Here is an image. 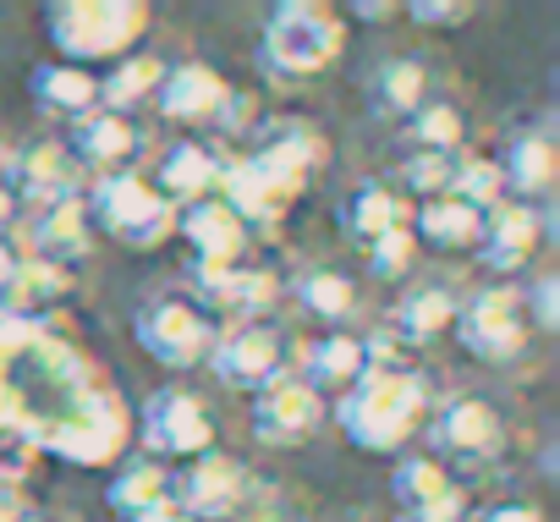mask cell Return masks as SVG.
<instances>
[{
	"label": "cell",
	"instance_id": "6da1fadb",
	"mask_svg": "<svg viewBox=\"0 0 560 522\" xmlns=\"http://www.w3.org/2000/svg\"><path fill=\"white\" fill-rule=\"evenodd\" d=\"M429 413H434V391L412 363L369 369L347 396L330 402V424L341 429V440L369 456H401L429 429Z\"/></svg>",
	"mask_w": 560,
	"mask_h": 522
},
{
	"label": "cell",
	"instance_id": "7a4b0ae2",
	"mask_svg": "<svg viewBox=\"0 0 560 522\" xmlns=\"http://www.w3.org/2000/svg\"><path fill=\"white\" fill-rule=\"evenodd\" d=\"M28 434H34L39 456H56L72 467H116L132 445V407L110 380H100V385L67 396L39 424H28Z\"/></svg>",
	"mask_w": 560,
	"mask_h": 522
},
{
	"label": "cell",
	"instance_id": "3957f363",
	"mask_svg": "<svg viewBox=\"0 0 560 522\" xmlns=\"http://www.w3.org/2000/svg\"><path fill=\"white\" fill-rule=\"evenodd\" d=\"M154 28L149 0H56L45 7V39L67 67H116Z\"/></svg>",
	"mask_w": 560,
	"mask_h": 522
},
{
	"label": "cell",
	"instance_id": "277c9868",
	"mask_svg": "<svg viewBox=\"0 0 560 522\" xmlns=\"http://www.w3.org/2000/svg\"><path fill=\"white\" fill-rule=\"evenodd\" d=\"M258 56L275 78H287V83L325 78L347 56L341 7H325V0H280V7H269V18L258 28Z\"/></svg>",
	"mask_w": 560,
	"mask_h": 522
},
{
	"label": "cell",
	"instance_id": "5b68a950",
	"mask_svg": "<svg viewBox=\"0 0 560 522\" xmlns=\"http://www.w3.org/2000/svg\"><path fill=\"white\" fill-rule=\"evenodd\" d=\"M89 220L100 242H121L132 253H154L176 236V204L149 182V171H127V176H105L83 187Z\"/></svg>",
	"mask_w": 560,
	"mask_h": 522
},
{
	"label": "cell",
	"instance_id": "8992f818",
	"mask_svg": "<svg viewBox=\"0 0 560 522\" xmlns=\"http://www.w3.org/2000/svg\"><path fill=\"white\" fill-rule=\"evenodd\" d=\"M132 440L154 462H192V456L214 451V407L198 385L165 380L132 413Z\"/></svg>",
	"mask_w": 560,
	"mask_h": 522
},
{
	"label": "cell",
	"instance_id": "52a82bcc",
	"mask_svg": "<svg viewBox=\"0 0 560 522\" xmlns=\"http://www.w3.org/2000/svg\"><path fill=\"white\" fill-rule=\"evenodd\" d=\"M214 336H220V325H214L187 292H160V298H149V303L132 314V341L143 347L149 363H160V369H171V374L203 369Z\"/></svg>",
	"mask_w": 560,
	"mask_h": 522
},
{
	"label": "cell",
	"instance_id": "ba28073f",
	"mask_svg": "<svg viewBox=\"0 0 560 522\" xmlns=\"http://www.w3.org/2000/svg\"><path fill=\"white\" fill-rule=\"evenodd\" d=\"M292 352H298V341H292L287 325H275V320H242V325H220V336H214L203 369H209L225 391L253 396V391H264L269 380L292 374Z\"/></svg>",
	"mask_w": 560,
	"mask_h": 522
},
{
	"label": "cell",
	"instance_id": "9c48e42d",
	"mask_svg": "<svg viewBox=\"0 0 560 522\" xmlns=\"http://www.w3.org/2000/svg\"><path fill=\"white\" fill-rule=\"evenodd\" d=\"M451 336L478 363H516L527 352V341H533V325H527V309H522V287L500 281V287L467 292L462 309H456Z\"/></svg>",
	"mask_w": 560,
	"mask_h": 522
},
{
	"label": "cell",
	"instance_id": "30bf717a",
	"mask_svg": "<svg viewBox=\"0 0 560 522\" xmlns=\"http://www.w3.org/2000/svg\"><path fill=\"white\" fill-rule=\"evenodd\" d=\"M192 281V303L220 325H242V320H269V309L280 303V292H287V281H280L264 258H231V265H192L187 270Z\"/></svg>",
	"mask_w": 560,
	"mask_h": 522
},
{
	"label": "cell",
	"instance_id": "8fae6325",
	"mask_svg": "<svg viewBox=\"0 0 560 522\" xmlns=\"http://www.w3.org/2000/svg\"><path fill=\"white\" fill-rule=\"evenodd\" d=\"M253 484H258V473L220 445L182 462V473H171V489H176V506L187 522H236Z\"/></svg>",
	"mask_w": 560,
	"mask_h": 522
},
{
	"label": "cell",
	"instance_id": "7c38bea8",
	"mask_svg": "<svg viewBox=\"0 0 560 522\" xmlns=\"http://www.w3.org/2000/svg\"><path fill=\"white\" fill-rule=\"evenodd\" d=\"M303 193H308V182H298L292 171H280V165H269V160H258V154H231L225 182H220V198L242 214V225H247L253 236L287 225V214L298 209Z\"/></svg>",
	"mask_w": 560,
	"mask_h": 522
},
{
	"label": "cell",
	"instance_id": "4fadbf2b",
	"mask_svg": "<svg viewBox=\"0 0 560 522\" xmlns=\"http://www.w3.org/2000/svg\"><path fill=\"white\" fill-rule=\"evenodd\" d=\"M67 154L78 160L83 182L127 176V171H143V160H149V127L127 111H89L72 121Z\"/></svg>",
	"mask_w": 560,
	"mask_h": 522
},
{
	"label": "cell",
	"instance_id": "5bb4252c",
	"mask_svg": "<svg viewBox=\"0 0 560 522\" xmlns=\"http://www.w3.org/2000/svg\"><path fill=\"white\" fill-rule=\"evenodd\" d=\"M423 434H429V445H434L440 462L445 456H456V462H494L505 451V440H511L505 413L489 396H472V391H456V396L434 402Z\"/></svg>",
	"mask_w": 560,
	"mask_h": 522
},
{
	"label": "cell",
	"instance_id": "9a60e30c",
	"mask_svg": "<svg viewBox=\"0 0 560 522\" xmlns=\"http://www.w3.org/2000/svg\"><path fill=\"white\" fill-rule=\"evenodd\" d=\"M390 500L401 506V517H418V522H467L472 517L467 484L434 451H401L396 456V467H390Z\"/></svg>",
	"mask_w": 560,
	"mask_h": 522
},
{
	"label": "cell",
	"instance_id": "2e32d148",
	"mask_svg": "<svg viewBox=\"0 0 560 522\" xmlns=\"http://www.w3.org/2000/svg\"><path fill=\"white\" fill-rule=\"evenodd\" d=\"M330 407L298 380V374H280L269 380L264 391H253V407H247V434L264 445V451H298L308 445L319 429H325Z\"/></svg>",
	"mask_w": 560,
	"mask_h": 522
},
{
	"label": "cell",
	"instance_id": "e0dca14e",
	"mask_svg": "<svg viewBox=\"0 0 560 522\" xmlns=\"http://www.w3.org/2000/svg\"><path fill=\"white\" fill-rule=\"evenodd\" d=\"M12 242H23V253L50 258V265H61L72 276L100 253V236H94V220H89L83 193L78 198H61V204H45V209H28Z\"/></svg>",
	"mask_w": 560,
	"mask_h": 522
},
{
	"label": "cell",
	"instance_id": "ac0fdd59",
	"mask_svg": "<svg viewBox=\"0 0 560 522\" xmlns=\"http://www.w3.org/2000/svg\"><path fill=\"white\" fill-rule=\"evenodd\" d=\"M0 182L18 193L23 214L28 209H45V204H61V198H78L89 187L61 138H39V143L12 149L7 160H0Z\"/></svg>",
	"mask_w": 560,
	"mask_h": 522
},
{
	"label": "cell",
	"instance_id": "d6986e66",
	"mask_svg": "<svg viewBox=\"0 0 560 522\" xmlns=\"http://www.w3.org/2000/svg\"><path fill=\"white\" fill-rule=\"evenodd\" d=\"M472 253H478V265L489 276H500V281H516L522 270H533V258L544 253V214H538V204L505 198L500 209H489Z\"/></svg>",
	"mask_w": 560,
	"mask_h": 522
},
{
	"label": "cell",
	"instance_id": "ffe728a7",
	"mask_svg": "<svg viewBox=\"0 0 560 522\" xmlns=\"http://www.w3.org/2000/svg\"><path fill=\"white\" fill-rule=\"evenodd\" d=\"M292 374L330 407L336 396H347L363 374H369V347L363 330H319L308 341H298L292 352Z\"/></svg>",
	"mask_w": 560,
	"mask_h": 522
},
{
	"label": "cell",
	"instance_id": "44dd1931",
	"mask_svg": "<svg viewBox=\"0 0 560 522\" xmlns=\"http://www.w3.org/2000/svg\"><path fill=\"white\" fill-rule=\"evenodd\" d=\"M105 506L121 522H182L176 489H171V467L154 456H121L110 484H105Z\"/></svg>",
	"mask_w": 560,
	"mask_h": 522
},
{
	"label": "cell",
	"instance_id": "7402d4cb",
	"mask_svg": "<svg viewBox=\"0 0 560 522\" xmlns=\"http://www.w3.org/2000/svg\"><path fill=\"white\" fill-rule=\"evenodd\" d=\"M72 292H78V276L72 270L50 265V258L23 253L18 258V276L7 281V292H0V314L23 320V325H61V309L72 303Z\"/></svg>",
	"mask_w": 560,
	"mask_h": 522
},
{
	"label": "cell",
	"instance_id": "603a6c76",
	"mask_svg": "<svg viewBox=\"0 0 560 522\" xmlns=\"http://www.w3.org/2000/svg\"><path fill=\"white\" fill-rule=\"evenodd\" d=\"M176 236L192 247V265H231V258L253 253V231L242 225V214L220 193H209L198 204H182L176 209Z\"/></svg>",
	"mask_w": 560,
	"mask_h": 522
},
{
	"label": "cell",
	"instance_id": "cb8c5ba5",
	"mask_svg": "<svg viewBox=\"0 0 560 522\" xmlns=\"http://www.w3.org/2000/svg\"><path fill=\"white\" fill-rule=\"evenodd\" d=\"M225 89H231V78L220 67H209V61H176V67H165V78L154 89V111L171 127H209L214 111H220V100H225Z\"/></svg>",
	"mask_w": 560,
	"mask_h": 522
},
{
	"label": "cell",
	"instance_id": "d4e9b609",
	"mask_svg": "<svg viewBox=\"0 0 560 522\" xmlns=\"http://www.w3.org/2000/svg\"><path fill=\"white\" fill-rule=\"evenodd\" d=\"M225 165H231V154L220 149V143H198V138H182V143H171V149H160V160H154V171H149V182L182 209V204H198V198H209V193H220V182H225Z\"/></svg>",
	"mask_w": 560,
	"mask_h": 522
},
{
	"label": "cell",
	"instance_id": "484cf974",
	"mask_svg": "<svg viewBox=\"0 0 560 522\" xmlns=\"http://www.w3.org/2000/svg\"><path fill=\"white\" fill-rule=\"evenodd\" d=\"M247 154L292 171L298 182H314L330 165V138L308 116H264V127L247 138Z\"/></svg>",
	"mask_w": 560,
	"mask_h": 522
},
{
	"label": "cell",
	"instance_id": "4316f807",
	"mask_svg": "<svg viewBox=\"0 0 560 522\" xmlns=\"http://www.w3.org/2000/svg\"><path fill=\"white\" fill-rule=\"evenodd\" d=\"M287 292H292V303H298L314 325H325V330H347V325L358 320V309H363V287H358V276L341 270V265H308V270H298V276L287 281Z\"/></svg>",
	"mask_w": 560,
	"mask_h": 522
},
{
	"label": "cell",
	"instance_id": "83f0119b",
	"mask_svg": "<svg viewBox=\"0 0 560 522\" xmlns=\"http://www.w3.org/2000/svg\"><path fill=\"white\" fill-rule=\"evenodd\" d=\"M456 309H462V292L456 281H412L396 309H390V336L412 352V347H429L440 341L451 325H456Z\"/></svg>",
	"mask_w": 560,
	"mask_h": 522
},
{
	"label": "cell",
	"instance_id": "f1b7e54d",
	"mask_svg": "<svg viewBox=\"0 0 560 522\" xmlns=\"http://www.w3.org/2000/svg\"><path fill=\"white\" fill-rule=\"evenodd\" d=\"M494 165H500V176H505V198H516V204H538V198H549L555 182H560V149H555L549 132H516V138L494 154Z\"/></svg>",
	"mask_w": 560,
	"mask_h": 522
},
{
	"label": "cell",
	"instance_id": "f546056e",
	"mask_svg": "<svg viewBox=\"0 0 560 522\" xmlns=\"http://www.w3.org/2000/svg\"><path fill=\"white\" fill-rule=\"evenodd\" d=\"M429 94H434V61H423V56H390V61H380L369 72V105H374V116L407 121Z\"/></svg>",
	"mask_w": 560,
	"mask_h": 522
},
{
	"label": "cell",
	"instance_id": "4dcf8cb0",
	"mask_svg": "<svg viewBox=\"0 0 560 522\" xmlns=\"http://www.w3.org/2000/svg\"><path fill=\"white\" fill-rule=\"evenodd\" d=\"M336 220H341V231H347L358 247H369L374 236L412 225V204H407V198H401L390 182H358V187L341 198Z\"/></svg>",
	"mask_w": 560,
	"mask_h": 522
},
{
	"label": "cell",
	"instance_id": "1f68e13d",
	"mask_svg": "<svg viewBox=\"0 0 560 522\" xmlns=\"http://www.w3.org/2000/svg\"><path fill=\"white\" fill-rule=\"evenodd\" d=\"M412 242L418 247H434V253H472L478 247V231H483V214L462 198H429V204H412Z\"/></svg>",
	"mask_w": 560,
	"mask_h": 522
},
{
	"label": "cell",
	"instance_id": "d6a6232c",
	"mask_svg": "<svg viewBox=\"0 0 560 522\" xmlns=\"http://www.w3.org/2000/svg\"><path fill=\"white\" fill-rule=\"evenodd\" d=\"M28 94H34L39 111L78 121V116L100 111V72H89V67H67V61H45V67L28 72Z\"/></svg>",
	"mask_w": 560,
	"mask_h": 522
},
{
	"label": "cell",
	"instance_id": "836d02e7",
	"mask_svg": "<svg viewBox=\"0 0 560 522\" xmlns=\"http://www.w3.org/2000/svg\"><path fill=\"white\" fill-rule=\"evenodd\" d=\"M401 138L412 143V154H462L467 149V111H462V100H451V94L434 89L401 121Z\"/></svg>",
	"mask_w": 560,
	"mask_h": 522
},
{
	"label": "cell",
	"instance_id": "e575fe53",
	"mask_svg": "<svg viewBox=\"0 0 560 522\" xmlns=\"http://www.w3.org/2000/svg\"><path fill=\"white\" fill-rule=\"evenodd\" d=\"M160 78H165V56H149V50L121 56V61L100 78V111H127V116H132L138 105L154 100Z\"/></svg>",
	"mask_w": 560,
	"mask_h": 522
},
{
	"label": "cell",
	"instance_id": "d590c367",
	"mask_svg": "<svg viewBox=\"0 0 560 522\" xmlns=\"http://www.w3.org/2000/svg\"><path fill=\"white\" fill-rule=\"evenodd\" d=\"M445 198H462V204H472L478 214L500 209V204H505V176H500L494 154H472V149H462V154H456V176H451V193H445Z\"/></svg>",
	"mask_w": 560,
	"mask_h": 522
},
{
	"label": "cell",
	"instance_id": "8d00e7d4",
	"mask_svg": "<svg viewBox=\"0 0 560 522\" xmlns=\"http://www.w3.org/2000/svg\"><path fill=\"white\" fill-rule=\"evenodd\" d=\"M418 258H423V247L412 242V231H407V225H401V231H385V236H374V242L363 247L369 276H374V281H385V287L412 281V276H418Z\"/></svg>",
	"mask_w": 560,
	"mask_h": 522
},
{
	"label": "cell",
	"instance_id": "74e56055",
	"mask_svg": "<svg viewBox=\"0 0 560 522\" xmlns=\"http://www.w3.org/2000/svg\"><path fill=\"white\" fill-rule=\"evenodd\" d=\"M451 176H456V154H407L390 187L407 204H429V198H445L451 193Z\"/></svg>",
	"mask_w": 560,
	"mask_h": 522
},
{
	"label": "cell",
	"instance_id": "f35d334b",
	"mask_svg": "<svg viewBox=\"0 0 560 522\" xmlns=\"http://www.w3.org/2000/svg\"><path fill=\"white\" fill-rule=\"evenodd\" d=\"M264 127V100L253 94V89H225V100H220V111H214V121H209V132L214 138H225V143H236V138H253Z\"/></svg>",
	"mask_w": 560,
	"mask_h": 522
},
{
	"label": "cell",
	"instance_id": "ab89813d",
	"mask_svg": "<svg viewBox=\"0 0 560 522\" xmlns=\"http://www.w3.org/2000/svg\"><path fill=\"white\" fill-rule=\"evenodd\" d=\"M236 522H303V500H298V489H292V484L258 478Z\"/></svg>",
	"mask_w": 560,
	"mask_h": 522
},
{
	"label": "cell",
	"instance_id": "60d3db41",
	"mask_svg": "<svg viewBox=\"0 0 560 522\" xmlns=\"http://www.w3.org/2000/svg\"><path fill=\"white\" fill-rule=\"evenodd\" d=\"M522 309H527L533 336H555L560 330V276L555 270H538L533 287H522Z\"/></svg>",
	"mask_w": 560,
	"mask_h": 522
},
{
	"label": "cell",
	"instance_id": "b9f144b4",
	"mask_svg": "<svg viewBox=\"0 0 560 522\" xmlns=\"http://www.w3.org/2000/svg\"><path fill=\"white\" fill-rule=\"evenodd\" d=\"M39 462V445L28 429H0V484L7 489H23V478L34 473Z\"/></svg>",
	"mask_w": 560,
	"mask_h": 522
},
{
	"label": "cell",
	"instance_id": "7bdbcfd3",
	"mask_svg": "<svg viewBox=\"0 0 560 522\" xmlns=\"http://www.w3.org/2000/svg\"><path fill=\"white\" fill-rule=\"evenodd\" d=\"M401 12H407L418 28H462V23H472L478 7H467V0H407Z\"/></svg>",
	"mask_w": 560,
	"mask_h": 522
},
{
	"label": "cell",
	"instance_id": "ee69618b",
	"mask_svg": "<svg viewBox=\"0 0 560 522\" xmlns=\"http://www.w3.org/2000/svg\"><path fill=\"white\" fill-rule=\"evenodd\" d=\"M467 522H549L533 500H500V506H483V511H472Z\"/></svg>",
	"mask_w": 560,
	"mask_h": 522
},
{
	"label": "cell",
	"instance_id": "f6af8a7d",
	"mask_svg": "<svg viewBox=\"0 0 560 522\" xmlns=\"http://www.w3.org/2000/svg\"><path fill=\"white\" fill-rule=\"evenodd\" d=\"M401 7H396V0H352V7L341 12V18H358V23H390Z\"/></svg>",
	"mask_w": 560,
	"mask_h": 522
},
{
	"label": "cell",
	"instance_id": "bcb514c9",
	"mask_svg": "<svg viewBox=\"0 0 560 522\" xmlns=\"http://www.w3.org/2000/svg\"><path fill=\"white\" fill-rule=\"evenodd\" d=\"M18 225H23V204L7 182H0V236H18Z\"/></svg>",
	"mask_w": 560,
	"mask_h": 522
},
{
	"label": "cell",
	"instance_id": "7dc6e473",
	"mask_svg": "<svg viewBox=\"0 0 560 522\" xmlns=\"http://www.w3.org/2000/svg\"><path fill=\"white\" fill-rule=\"evenodd\" d=\"M18 258H23L18 242H12V236H0V292H7V281L18 276Z\"/></svg>",
	"mask_w": 560,
	"mask_h": 522
},
{
	"label": "cell",
	"instance_id": "c3c4849f",
	"mask_svg": "<svg viewBox=\"0 0 560 522\" xmlns=\"http://www.w3.org/2000/svg\"><path fill=\"white\" fill-rule=\"evenodd\" d=\"M0 160H7V143H0Z\"/></svg>",
	"mask_w": 560,
	"mask_h": 522
},
{
	"label": "cell",
	"instance_id": "681fc988",
	"mask_svg": "<svg viewBox=\"0 0 560 522\" xmlns=\"http://www.w3.org/2000/svg\"><path fill=\"white\" fill-rule=\"evenodd\" d=\"M401 522H418V517H401Z\"/></svg>",
	"mask_w": 560,
	"mask_h": 522
},
{
	"label": "cell",
	"instance_id": "f907efd6",
	"mask_svg": "<svg viewBox=\"0 0 560 522\" xmlns=\"http://www.w3.org/2000/svg\"><path fill=\"white\" fill-rule=\"evenodd\" d=\"M182 522H187V517H182Z\"/></svg>",
	"mask_w": 560,
	"mask_h": 522
}]
</instances>
